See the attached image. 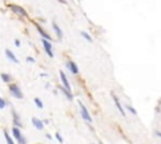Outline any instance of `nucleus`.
I'll return each mask as SVG.
<instances>
[{"label": "nucleus", "instance_id": "f257e3e1", "mask_svg": "<svg viewBox=\"0 0 161 144\" xmlns=\"http://www.w3.org/2000/svg\"><path fill=\"white\" fill-rule=\"evenodd\" d=\"M9 90H10V94L16 99H23V93L16 84H9Z\"/></svg>", "mask_w": 161, "mask_h": 144}, {"label": "nucleus", "instance_id": "f03ea898", "mask_svg": "<svg viewBox=\"0 0 161 144\" xmlns=\"http://www.w3.org/2000/svg\"><path fill=\"white\" fill-rule=\"evenodd\" d=\"M79 108H81V115H82L83 119L86 120L87 123H92V118H91V115H89V113L87 110V108L84 107V104L81 103V101H79Z\"/></svg>", "mask_w": 161, "mask_h": 144}, {"label": "nucleus", "instance_id": "7ed1b4c3", "mask_svg": "<svg viewBox=\"0 0 161 144\" xmlns=\"http://www.w3.org/2000/svg\"><path fill=\"white\" fill-rule=\"evenodd\" d=\"M9 8L10 9L14 11V13H16V14H19L20 16H25V18H27L28 16V14H27V11H25L24 9L22 6H19V5H14V4H10L9 5Z\"/></svg>", "mask_w": 161, "mask_h": 144}, {"label": "nucleus", "instance_id": "20e7f679", "mask_svg": "<svg viewBox=\"0 0 161 144\" xmlns=\"http://www.w3.org/2000/svg\"><path fill=\"white\" fill-rule=\"evenodd\" d=\"M42 43H43V46H44V49H45V53H47L50 58H53L54 54H53V52H52V45H50V43H49L48 40H45V39H42Z\"/></svg>", "mask_w": 161, "mask_h": 144}, {"label": "nucleus", "instance_id": "39448f33", "mask_svg": "<svg viewBox=\"0 0 161 144\" xmlns=\"http://www.w3.org/2000/svg\"><path fill=\"white\" fill-rule=\"evenodd\" d=\"M59 77H61V80H62V83H63V85H64V89L65 90H68L69 93H71V84L68 83V79H67V77H65V74L61 70L59 72Z\"/></svg>", "mask_w": 161, "mask_h": 144}, {"label": "nucleus", "instance_id": "423d86ee", "mask_svg": "<svg viewBox=\"0 0 161 144\" xmlns=\"http://www.w3.org/2000/svg\"><path fill=\"white\" fill-rule=\"evenodd\" d=\"M112 98H113V101H115V104H116V107H117V109H118V112H120L122 115H126V113H125V110H123V108H122V105H121V103H120V100H118V98L113 94L112 93Z\"/></svg>", "mask_w": 161, "mask_h": 144}, {"label": "nucleus", "instance_id": "0eeeda50", "mask_svg": "<svg viewBox=\"0 0 161 144\" xmlns=\"http://www.w3.org/2000/svg\"><path fill=\"white\" fill-rule=\"evenodd\" d=\"M32 123H33V125H34L38 130H42V129L44 128V125H43V123H42V120H39L38 118H35V117L32 118Z\"/></svg>", "mask_w": 161, "mask_h": 144}, {"label": "nucleus", "instance_id": "6e6552de", "mask_svg": "<svg viewBox=\"0 0 161 144\" xmlns=\"http://www.w3.org/2000/svg\"><path fill=\"white\" fill-rule=\"evenodd\" d=\"M5 55L10 59L12 62H14V63H16V64H19V60H18V58H16L13 53H12V50H9V49H5Z\"/></svg>", "mask_w": 161, "mask_h": 144}, {"label": "nucleus", "instance_id": "1a4fd4ad", "mask_svg": "<svg viewBox=\"0 0 161 144\" xmlns=\"http://www.w3.org/2000/svg\"><path fill=\"white\" fill-rule=\"evenodd\" d=\"M12 132H13V135H14V138L16 139V140H20L22 138H23V135H22V133H20V129L19 128H16V126H13V129H12Z\"/></svg>", "mask_w": 161, "mask_h": 144}, {"label": "nucleus", "instance_id": "9d476101", "mask_svg": "<svg viewBox=\"0 0 161 144\" xmlns=\"http://www.w3.org/2000/svg\"><path fill=\"white\" fill-rule=\"evenodd\" d=\"M67 66H68V69H69L73 74H78V66L75 65L74 62H68V63H67Z\"/></svg>", "mask_w": 161, "mask_h": 144}, {"label": "nucleus", "instance_id": "9b49d317", "mask_svg": "<svg viewBox=\"0 0 161 144\" xmlns=\"http://www.w3.org/2000/svg\"><path fill=\"white\" fill-rule=\"evenodd\" d=\"M13 117H14V119H13L14 126H16V128H22V126H23V124H22V123H20V120H19V117H18V114H16L15 112H13Z\"/></svg>", "mask_w": 161, "mask_h": 144}, {"label": "nucleus", "instance_id": "f8f14e48", "mask_svg": "<svg viewBox=\"0 0 161 144\" xmlns=\"http://www.w3.org/2000/svg\"><path fill=\"white\" fill-rule=\"evenodd\" d=\"M35 27H37V29H38V31H39V34H40V35L42 37H43V39H45V40H52V38H50L49 35H48V34L43 30V29H42L40 27H39V25L38 24H35Z\"/></svg>", "mask_w": 161, "mask_h": 144}, {"label": "nucleus", "instance_id": "ddd939ff", "mask_svg": "<svg viewBox=\"0 0 161 144\" xmlns=\"http://www.w3.org/2000/svg\"><path fill=\"white\" fill-rule=\"evenodd\" d=\"M53 29H54V31H55V34H57V38H58V39H62V38H63V33H62L61 28H59L55 23H53Z\"/></svg>", "mask_w": 161, "mask_h": 144}, {"label": "nucleus", "instance_id": "4468645a", "mask_svg": "<svg viewBox=\"0 0 161 144\" xmlns=\"http://www.w3.org/2000/svg\"><path fill=\"white\" fill-rule=\"evenodd\" d=\"M0 77H2V80L5 82V83H9L12 80V77L9 74H6V73H2V74H0Z\"/></svg>", "mask_w": 161, "mask_h": 144}, {"label": "nucleus", "instance_id": "2eb2a0df", "mask_svg": "<svg viewBox=\"0 0 161 144\" xmlns=\"http://www.w3.org/2000/svg\"><path fill=\"white\" fill-rule=\"evenodd\" d=\"M4 137H5V140H6L8 144H15V143L13 142V139L10 138V135L8 134V132H5V130H4Z\"/></svg>", "mask_w": 161, "mask_h": 144}, {"label": "nucleus", "instance_id": "dca6fc26", "mask_svg": "<svg viewBox=\"0 0 161 144\" xmlns=\"http://www.w3.org/2000/svg\"><path fill=\"white\" fill-rule=\"evenodd\" d=\"M61 90H62V91H63V93H64V94H65V97H67V98H68V99H69V100H72V99H73V95H72V94H71V93H69V91H68V90H65V89H64V88H61Z\"/></svg>", "mask_w": 161, "mask_h": 144}, {"label": "nucleus", "instance_id": "f3484780", "mask_svg": "<svg viewBox=\"0 0 161 144\" xmlns=\"http://www.w3.org/2000/svg\"><path fill=\"white\" fill-rule=\"evenodd\" d=\"M81 35H82V37H83L84 39H86L87 41H89V43H92V41H93V40H92V38H91V37L88 35V34H87V33H84V31H82V33H81Z\"/></svg>", "mask_w": 161, "mask_h": 144}, {"label": "nucleus", "instance_id": "a211bd4d", "mask_svg": "<svg viewBox=\"0 0 161 144\" xmlns=\"http://www.w3.org/2000/svg\"><path fill=\"white\" fill-rule=\"evenodd\" d=\"M34 103H35V105H37L39 109L43 108V103H42V100H40L39 98H35V99H34Z\"/></svg>", "mask_w": 161, "mask_h": 144}, {"label": "nucleus", "instance_id": "6ab92c4d", "mask_svg": "<svg viewBox=\"0 0 161 144\" xmlns=\"http://www.w3.org/2000/svg\"><path fill=\"white\" fill-rule=\"evenodd\" d=\"M5 105H6L5 100H4L3 98H0V109H4V108H5Z\"/></svg>", "mask_w": 161, "mask_h": 144}, {"label": "nucleus", "instance_id": "aec40b11", "mask_svg": "<svg viewBox=\"0 0 161 144\" xmlns=\"http://www.w3.org/2000/svg\"><path fill=\"white\" fill-rule=\"evenodd\" d=\"M55 137H57V139H58V142H59V143H63V138L61 137V134L57 133V134H55Z\"/></svg>", "mask_w": 161, "mask_h": 144}, {"label": "nucleus", "instance_id": "412c9836", "mask_svg": "<svg viewBox=\"0 0 161 144\" xmlns=\"http://www.w3.org/2000/svg\"><path fill=\"white\" fill-rule=\"evenodd\" d=\"M127 109H129V110H130V112H131L132 114H137V112H136V110H135V109H133L132 107H130V105H129V107H127Z\"/></svg>", "mask_w": 161, "mask_h": 144}, {"label": "nucleus", "instance_id": "4be33fe9", "mask_svg": "<svg viewBox=\"0 0 161 144\" xmlns=\"http://www.w3.org/2000/svg\"><path fill=\"white\" fill-rule=\"evenodd\" d=\"M27 60H28L29 63H34V62H35V60H34V59H33L32 56H28V58H27Z\"/></svg>", "mask_w": 161, "mask_h": 144}, {"label": "nucleus", "instance_id": "5701e85b", "mask_svg": "<svg viewBox=\"0 0 161 144\" xmlns=\"http://www.w3.org/2000/svg\"><path fill=\"white\" fill-rule=\"evenodd\" d=\"M15 45L16 46H20V41L19 40H15Z\"/></svg>", "mask_w": 161, "mask_h": 144}]
</instances>
